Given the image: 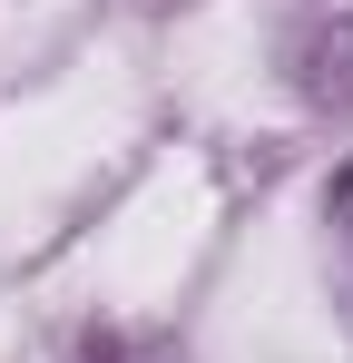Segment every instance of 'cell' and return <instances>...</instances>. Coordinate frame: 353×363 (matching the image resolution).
<instances>
[{
    "mask_svg": "<svg viewBox=\"0 0 353 363\" xmlns=\"http://www.w3.org/2000/svg\"><path fill=\"white\" fill-rule=\"evenodd\" d=\"M275 50L314 108H353V0H294Z\"/></svg>",
    "mask_w": 353,
    "mask_h": 363,
    "instance_id": "1",
    "label": "cell"
},
{
    "mask_svg": "<svg viewBox=\"0 0 353 363\" xmlns=\"http://www.w3.org/2000/svg\"><path fill=\"white\" fill-rule=\"evenodd\" d=\"M59 363H186V354H176L167 334H128V324H108V334H79Z\"/></svg>",
    "mask_w": 353,
    "mask_h": 363,
    "instance_id": "2",
    "label": "cell"
},
{
    "mask_svg": "<svg viewBox=\"0 0 353 363\" xmlns=\"http://www.w3.org/2000/svg\"><path fill=\"white\" fill-rule=\"evenodd\" d=\"M324 226H334V275H344V314H353V167L324 196Z\"/></svg>",
    "mask_w": 353,
    "mask_h": 363,
    "instance_id": "3",
    "label": "cell"
}]
</instances>
